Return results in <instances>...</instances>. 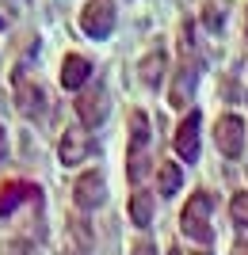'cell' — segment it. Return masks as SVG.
Here are the masks:
<instances>
[{"label":"cell","mask_w":248,"mask_h":255,"mask_svg":"<svg viewBox=\"0 0 248 255\" xmlns=\"http://www.w3.org/2000/svg\"><path fill=\"white\" fill-rule=\"evenodd\" d=\"M180 53H184V61L176 65L172 88H168V107L172 111L191 107L195 88H199V73H203V57H199V46H195V23L180 27Z\"/></svg>","instance_id":"6da1fadb"},{"label":"cell","mask_w":248,"mask_h":255,"mask_svg":"<svg viewBox=\"0 0 248 255\" xmlns=\"http://www.w3.org/2000/svg\"><path fill=\"white\" fill-rule=\"evenodd\" d=\"M149 145H153V126L145 111H130L126 122V179L130 187H138L145 168H149Z\"/></svg>","instance_id":"7a4b0ae2"},{"label":"cell","mask_w":248,"mask_h":255,"mask_svg":"<svg viewBox=\"0 0 248 255\" xmlns=\"http://www.w3.org/2000/svg\"><path fill=\"white\" fill-rule=\"evenodd\" d=\"M180 233L195 244H210L214 240V198L210 191H195L180 210Z\"/></svg>","instance_id":"3957f363"},{"label":"cell","mask_w":248,"mask_h":255,"mask_svg":"<svg viewBox=\"0 0 248 255\" xmlns=\"http://www.w3.org/2000/svg\"><path fill=\"white\" fill-rule=\"evenodd\" d=\"M11 88H15V107H19L23 118H42L46 115V103H50V99H46V88L31 76V69L19 65V69L11 73Z\"/></svg>","instance_id":"277c9868"},{"label":"cell","mask_w":248,"mask_h":255,"mask_svg":"<svg viewBox=\"0 0 248 255\" xmlns=\"http://www.w3.org/2000/svg\"><path fill=\"white\" fill-rule=\"evenodd\" d=\"M115 19H119L115 0H84V8H80V31H84L92 42H103V38L115 31Z\"/></svg>","instance_id":"5b68a950"},{"label":"cell","mask_w":248,"mask_h":255,"mask_svg":"<svg viewBox=\"0 0 248 255\" xmlns=\"http://www.w3.org/2000/svg\"><path fill=\"white\" fill-rule=\"evenodd\" d=\"M73 111H76V118H80V126H84V129L103 126V122H107V115H111V96H107V88H103V84H88L84 92L76 96Z\"/></svg>","instance_id":"8992f818"},{"label":"cell","mask_w":248,"mask_h":255,"mask_svg":"<svg viewBox=\"0 0 248 255\" xmlns=\"http://www.w3.org/2000/svg\"><path fill=\"white\" fill-rule=\"evenodd\" d=\"M92 152H96L92 129H84V126L61 129V141H57V160H61L65 168H80L84 160H92Z\"/></svg>","instance_id":"52a82bcc"},{"label":"cell","mask_w":248,"mask_h":255,"mask_svg":"<svg viewBox=\"0 0 248 255\" xmlns=\"http://www.w3.org/2000/svg\"><path fill=\"white\" fill-rule=\"evenodd\" d=\"M199 129H203V115L199 111H187L184 122L176 126L172 133V152L180 164H195L199 160Z\"/></svg>","instance_id":"ba28073f"},{"label":"cell","mask_w":248,"mask_h":255,"mask_svg":"<svg viewBox=\"0 0 248 255\" xmlns=\"http://www.w3.org/2000/svg\"><path fill=\"white\" fill-rule=\"evenodd\" d=\"M214 145H218V152H222V156L237 160L241 149H245V118L233 115V111L218 118V122H214Z\"/></svg>","instance_id":"9c48e42d"},{"label":"cell","mask_w":248,"mask_h":255,"mask_svg":"<svg viewBox=\"0 0 248 255\" xmlns=\"http://www.w3.org/2000/svg\"><path fill=\"white\" fill-rule=\"evenodd\" d=\"M73 202H76V210H99V206L107 202V175L103 171H84L80 179L73 183Z\"/></svg>","instance_id":"30bf717a"},{"label":"cell","mask_w":248,"mask_h":255,"mask_svg":"<svg viewBox=\"0 0 248 255\" xmlns=\"http://www.w3.org/2000/svg\"><path fill=\"white\" fill-rule=\"evenodd\" d=\"M88 80H92V61H88L84 53H65V61H61V88H69V92H84Z\"/></svg>","instance_id":"8fae6325"},{"label":"cell","mask_w":248,"mask_h":255,"mask_svg":"<svg viewBox=\"0 0 248 255\" xmlns=\"http://www.w3.org/2000/svg\"><path fill=\"white\" fill-rule=\"evenodd\" d=\"M27 198H38V187H34V183H23V179L0 183V217H11L15 206H23Z\"/></svg>","instance_id":"7c38bea8"},{"label":"cell","mask_w":248,"mask_h":255,"mask_svg":"<svg viewBox=\"0 0 248 255\" xmlns=\"http://www.w3.org/2000/svg\"><path fill=\"white\" fill-rule=\"evenodd\" d=\"M138 73H141V84L145 88H161L164 73H168V50H164V46H153V50L141 57Z\"/></svg>","instance_id":"4fadbf2b"},{"label":"cell","mask_w":248,"mask_h":255,"mask_svg":"<svg viewBox=\"0 0 248 255\" xmlns=\"http://www.w3.org/2000/svg\"><path fill=\"white\" fill-rule=\"evenodd\" d=\"M180 187H184V164L164 160L161 168H157V194H161V198H172Z\"/></svg>","instance_id":"5bb4252c"},{"label":"cell","mask_w":248,"mask_h":255,"mask_svg":"<svg viewBox=\"0 0 248 255\" xmlns=\"http://www.w3.org/2000/svg\"><path fill=\"white\" fill-rule=\"evenodd\" d=\"M130 217H134V225H145L153 221V194L149 191H134L130 194Z\"/></svg>","instance_id":"9a60e30c"},{"label":"cell","mask_w":248,"mask_h":255,"mask_svg":"<svg viewBox=\"0 0 248 255\" xmlns=\"http://www.w3.org/2000/svg\"><path fill=\"white\" fill-rule=\"evenodd\" d=\"M19 11H23V0H0V34L19 23Z\"/></svg>","instance_id":"2e32d148"},{"label":"cell","mask_w":248,"mask_h":255,"mask_svg":"<svg viewBox=\"0 0 248 255\" xmlns=\"http://www.w3.org/2000/svg\"><path fill=\"white\" fill-rule=\"evenodd\" d=\"M229 217H233V225L248 229V191H237L229 198Z\"/></svg>","instance_id":"e0dca14e"},{"label":"cell","mask_w":248,"mask_h":255,"mask_svg":"<svg viewBox=\"0 0 248 255\" xmlns=\"http://www.w3.org/2000/svg\"><path fill=\"white\" fill-rule=\"evenodd\" d=\"M134 255H153V244L149 240H138V244H134Z\"/></svg>","instance_id":"ac0fdd59"},{"label":"cell","mask_w":248,"mask_h":255,"mask_svg":"<svg viewBox=\"0 0 248 255\" xmlns=\"http://www.w3.org/2000/svg\"><path fill=\"white\" fill-rule=\"evenodd\" d=\"M4 156H8V129L0 126V160H4Z\"/></svg>","instance_id":"d6986e66"},{"label":"cell","mask_w":248,"mask_h":255,"mask_svg":"<svg viewBox=\"0 0 248 255\" xmlns=\"http://www.w3.org/2000/svg\"><path fill=\"white\" fill-rule=\"evenodd\" d=\"M172 255H199V252H172Z\"/></svg>","instance_id":"ffe728a7"},{"label":"cell","mask_w":248,"mask_h":255,"mask_svg":"<svg viewBox=\"0 0 248 255\" xmlns=\"http://www.w3.org/2000/svg\"><path fill=\"white\" fill-rule=\"evenodd\" d=\"M241 255H248V244H241Z\"/></svg>","instance_id":"44dd1931"},{"label":"cell","mask_w":248,"mask_h":255,"mask_svg":"<svg viewBox=\"0 0 248 255\" xmlns=\"http://www.w3.org/2000/svg\"><path fill=\"white\" fill-rule=\"evenodd\" d=\"M245 38H248V15H245Z\"/></svg>","instance_id":"7402d4cb"}]
</instances>
